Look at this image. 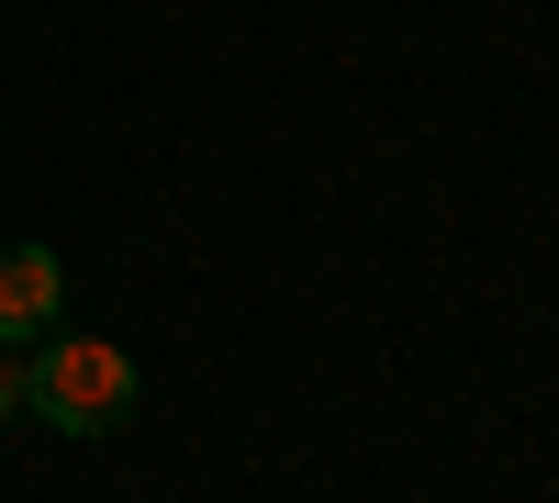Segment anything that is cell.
Segmentation results:
<instances>
[{
    "label": "cell",
    "instance_id": "cell-1",
    "mask_svg": "<svg viewBox=\"0 0 559 503\" xmlns=\"http://www.w3.org/2000/svg\"><path fill=\"white\" fill-rule=\"evenodd\" d=\"M23 415L57 426V436H102L134 415V358L102 347V336H45L23 347Z\"/></svg>",
    "mask_w": 559,
    "mask_h": 503
},
{
    "label": "cell",
    "instance_id": "cell-3",
    "mask_svg": "<svg viewBox=\"0 0 559 503\" xmlns=\"http://www.w3.org/2000/svg\"><path fill=\"white\" fill-rule=\"evenodd\" d=\"M23 415V347H0V426Z\"/></svg>",
    "mask_w": 559,
    "mask_h": 503
},
{
    "label": "cell",
    "instance_id": "cell-2",
    "mask_svg": "<svg viewBox=\"0 0 559 503\" xmlns=\"http://www.w3.org/2000/svg\"><path fill=\"white\" fill-rule=\"evenodd\" d=\"M57 302H68V258L57 247H12L0 258V347H45L57 336Z\"/></svg>",
    "mask_w": 559,
    "mask_h": 503
}]
</instances>
